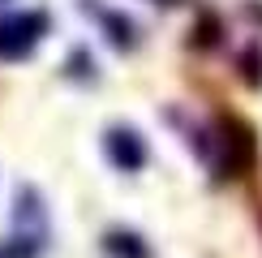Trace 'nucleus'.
<instances>
[{
    "label": "nucleus",
    "mask_w": 262,
    "mask_h": 258,
    "mask_svg": "<svg viewBox=\"0 0 262 258\" xmlns=\"http://www.w3.org/2000/svg\"><path fill=\"white\" fill-rule=\"evenodd\" d=\"M43 30H48V22H43L39 13L0 22V56H26V52L43 39Z\"/></svg>",
    "instance_id": "1"
},
{
    "label": "nucleus",
    "mask_w": 262,
    "mask_h": 258,
    "mask_svg": "<svg viewBox=\"0 0 262 258\" xmlns=\"http://www.w3.org/2000/svg\"><path fill=\"white\" fill-rule=\"evenodd\" d=\"M103 146H107V159H112L121 172H138L142 164H146V142H142L138 129H125V125L107 129Z\"/></svg>",
    "instance_id": "2"
},
{
    "label": "nucleus",
    "mask_w": 262,
    "mask_h": 258,
    "mask_svg": "<svg viewBox=\"0 0 262 258\" xmlns=\"http://www.w3.org/2000/svg\"><path fill=\"white\" fill-rule=\"evenodd\" d=\"M103 250L112 254V258H150V250L142 245V236L138 232H121V228L103 236Z\"/></svg>",
    "instance_id": "3"
}]
</instances>
